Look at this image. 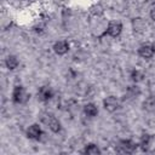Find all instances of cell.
<instances>
[{
  "mask_svg": "<svg viewBox=\"0 0 155 155\" xmlns=\"http://www.w3.org/2000/svg\"><path fill=\"white\" fill-rule=\"evenodd\" d=\"M40 122L44 124L52 133H59L62 131V124L61 121L50 111H41L39 115Z\"/></svg>",
  "mask_w": 155,
  "mask_h": 155,
  "instance_id": "6da1fadb",
  "label": "cell"
},
{
  "mask_svg": "<svg viewBox=\"0 0 155 155\" xmlns=\"http://www.w3.org/2000/svg\"><path fill=\"white\" fill-rule=\"evenodd\" d=\"M29 99H30V93L27 91V88L23 85L17 84L13 86L11 92V101L13 104L24 105L29 102Z\"/></svg>",
  "mask_w": 155,
  "mask_h": 155,
  "instance_id": "7a4b0ae2",
  "label": "cell"
},
{
  "mask_svg": "<svg viewBox=\"0 0 155 155\" xmlns=\"http://www.w3.org/2000/svg\"><path fill=\"white\" fill-rule=\"evenodd\" d=\"M122 29H124V25L120 21H109L104 28V31L99 35V38H103V36H109V38H113V39H116L121 35L122 33Z\"/></svg>",
  "mask_w": 155,
  "mask_h": 155,
  "instance_id": "3957f363",
  "label": "cell"
},
{
  "mask_svg": "<svg viewBox=\"0 0 155 155\" xmlns=\"http://www.w3.org/2000/svg\"><path fill=\"white\" fill-rule=\"evenodd\" d=\"M139 145L137 142L133 139L126 138V139H120L116 145H115V151L117 154H133L138 150Z\"/></svg>",
  "mask_w": 155,
  "mask_h": 155,
  "instance_id": "277c9868",
  "label": "cell"
},
{
  "mask_svg": "<svg viewBox=\"0 0 155 155\" xmlns=\"http://www.w3.org/2000/svg\"><path fill=\"white\" fill-rule=\"evenodd\" d=\"M138 145L143 153L153 151V149L155 148V136L151 133H148V132H143L139 137Z\"/></svg>",
  "mask_w": 155,
  "mask_h": 155,
  "instance_id": "5b68a950",
  "label": "cell"
},
{
  "mask_svg": "<svg viewBox=\"0 0 155 155\" xmlns=\"http://www.w3.org/2000/svg\"><path fill=\"white\" fill-rule=\"evenodd\" d=\"M102 104H103V108H104L105 111L113 114V113H115V111H117L120 109V107H121V99H119L116 96L110 94V96H107V97L103 98Z\"/></svg>",
  "mask_w": 155,
  "mask_h": 155,
  "instance_id": "8992f818",
  "label": "cell"
},
{
  "mask_svg": "<svg viewBox=\"0 0 155 155\" xmlns=\"http://www.w3.org/2000/svg\"><path fill=\"white\" fill-rule=\"evenodd\" d=\"M44 136H45V133H44V131H42L40 124H38V122L31 124V125L28 126L27 130H25V137H27L28 139H30V140L40 142Z\"/></svg>",
  "mask_w": 155,
  "mask_h": 155,
  "instance_id": "52a82bcc",
  "label": "cell"
},
{
  "mask_svg": "<svg viewBox=\"0 0 155 155\" xmlns=\"http://www.w3.org/2000/svg\"><path fill=\"white\" fill-rule=\"evenodd\" d=\"M54 97V90L50 85H42L36 91V98L39 102L47 103Z\"/></svg>",
  "mask_w": 155,
  "mask_h": 155,
  "instance_id": "ba28073f",
  "label": "cell"
},
{
  "mask_svg": "<svg viewBox=\"0 0 155 155\" xmlns=\"http://www.w3.org/2000/svg\"><path fill=\"white\" fill-rule=\"evenodd\" d=\"M140 94H142V90H140V87L137 84L130 85V86L126 87V91H125V93H124V96L121 98V102H131V101H134Z\"/></svg>",
  "mask_w": 155,
  "mask_h": 155,
  "instance_id": "9c48e42d",
  "label": "cell"
},
{
  "mask_svg": "<svg viewBox=\"0 0 155 155\" xmlns=\"http://www.w3.org/2000/svg\"><path fill=\"white\" fill-rule=\"evenodd\" d=\"M131 27L134 34L142 35L148 30V23L143 17H133L131 19Z\"/></svg>",
  "mask_w": 155,
  "mask_h": 155,
  "instance_id": "30bf717a",
  "label": "cell"
},
{
  "mask_svg": "<svg viewBox=\"0 0 155 155\" xmlns=\"http://www.w3.org/2000/svg\"><path fill=\"white\" fill-rule=\"evenodd\" d=\"M137 54L143 59H151L155 56V45L154 44H142L137 48Z\"/></svg>",
  "mask_w": 155,
  "mask_h": 155,
  "instance_id": "8fae6325",
  "label": "cell"
},
{
  "mask_svg": "<svg viewBox=\"0 0 155 155\" xmlns=\"http://www.w3.org/2000/svg\"><path fill=\"white\" fill-rule=\"evenodd\" d=\"M52 50H53V52H54L57 56H64V54H67V53L69 52L70 45H69L68 40H64V39H63V40H57V41L53 44Z\"/></svg>",
  "mask_w": 155,
  "mask_h": 155,
  "instance_id": "7c38bea8",
  "label": "cell"
},
{
  "mask_svg": "<svg viewBox=\"0 0 155 155\" xmlns=\"http://www.w3.org/2000/svg\"><path fill=\"white\" fill-rule=\"evenodd\" d=\"M82 113H84V115H85L86 117L93 119V117H96V116L98 115L99 110H98L97 104H94L93 102H88V103H86V104L82 107Z\"/></svg>",
  "mask_w": 155,
  "mask_h": 155,
  "instance_id": "4fadbf2b",
  "label": "cell"
},
{
  "mask_svg": "<svg viewBox=\"0 0 155 155\" xmlns=\"http://www.w3.org/2000/svg\"><path fill=\"white\" fill-rule=\"evenodd\" d=\"M142 109L149 114H155V94H149L143 101Z\"/></svg>",
  "mask_w": 155,
  "mask_h": 155,
  "instance_id": "5bb4252c",
  "label": "cell"
},
{
  "mask_svg": "<svg viewBox=\"0 0 155 155\" xmlns=\"http://www.w3.org/2000/svg\"><path fill=\"white\" fill-rule=\"evenodd\" d=\"M4 63H5L6 69L10 70V71L16 70V69L19 67V59H18V57L15 56V54H7L6 58H5V61H4Z\"/></svg>",
  "mask_w": 155,
  "mask_h": 155,
  "instance_id": "9a60e30c",
  "label": "cell"
},
{
  "mask_svg": "<svg viewBox=\"0 0 155 155\" xmlns=\"http://www.w3.org/2000/svg\"><path fill=\"white\" fill-rule=\"evenodd\" d=\"M104 6L102 5V4H99V2H96V4H93V5H91L90 7H88V13L92 16V17H96V18H101V17H103V15H104Z\"/></svg>",
  "mask_w": 155,
  "mask_h": 155,
  "instance_id": "2e32d148",
  "label": "cell"
},
{
  "mask_svg": "<svg viewBox=\"0 0 155 155\" xmlns=\"http://www.w3.org/2000/svg\"><path fill=\"white\" fill-rule=\"evenodd\" d=\"M81 154H85V155H101L102 150L96 143H87L84 147V149L81 150Z\"/></svg>",
  "mask_w": 155,
  "mask_h": 155,
  "instance_id": "e0dca14e",
  "label": "cell"
},
{
  "mask_svg": "<svg viewBox=\"0 0 155 155\" xmlns=\"http://www.w3.org/2000/svg\"><path fill=\"white\" fill-rule=\"evenodd\" d=\"M144 78H145L144 71H142V70H139V69H132V70L130 71V79H131V81H132L133 84H139V82H142V81L144 80Z\"/></svg>",
  "mask_w": 155,
  "mask_h": 155,
  "instance_id": "ac0fdd59",
  "label": "cell"
},
{
  "mask_svg": "<svg viewBox=\"0 0 155 155\" xmlns=\"http://www.w3.org/2000/svg\"><path fill=\"white\" fill-rule=\"evenodd\" d=\"M149 17H150V19L155 23V4H153V5L150 6V8H149Z\"/></svg>",
  "mask_w": 155,
  "mask_h": 155,
  "instance_id": "d6986e66",
  "label": "cell"
}]
</instances>
